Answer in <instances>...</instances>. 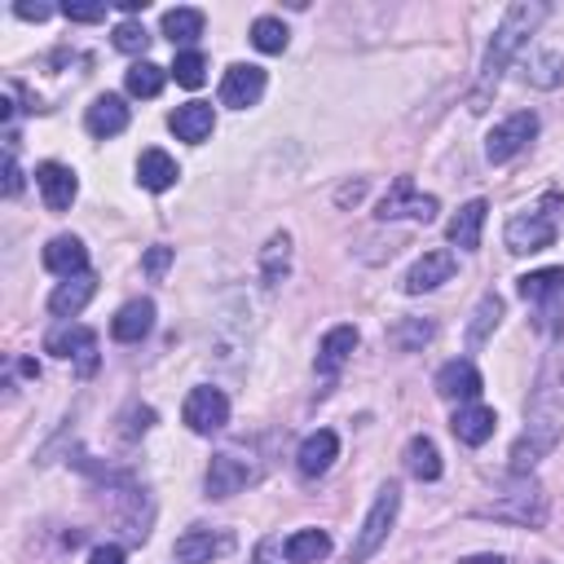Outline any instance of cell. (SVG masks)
<instances>
[{"label": "cell", "mask_w": 564, "mask_h": 564, "mask_svg": "<svg viewBox=\"0 0 564 564\" xmlns=\"http://www.w3.org/2000/svg\"><path fill=\"white\" fill-rule=\"evenodd\" d=\"M546 13H551V9H546L542 0H520V4H511V9L502 13V22H498V31H494V40H489V48H485L480 75H476L471 110H485V97L498 88L502 70L516 62V53L529 44V35L542 26V18H546Z\"/></svg>", "instance_id": "1"}, {"label": "cell", "mask_w": 564, "mask_h": 564, "mask_svg": "<svg viewBox=\"0 0 564 564\" xmlns=\"http://www.w3.org/2000/svg\"><path fill=\"white\" fill-rule=\"evenodd\" d=\"M560 216H564V194H542L533 207H524V212H516L511 220H507V229H502V242H507V251H516V256H529V251H542V247H551L555 242V234H560Z\"/></svg>", "instance_id": "2"}, {"label": "cell", "mask_w": 564, "mask_h": 564, "mask_svg": "<svg viewBox=\"0 0 564 564\" xmlns=\"http://www.w3.org/2000/svg\"><path fill=\"white\" fill-rule=\"evenodd\" d=\"M397 511H401V485L383 480L375 502H370V511H366V520H361V529H357V538H352V546H348V555H344V564H366L388 542V533L397 524Z\"/></svg>", "instance_id": "3"}, {"label": "cell", "mask_w": 564, "mask_h": 564, "mask_svg": "<svg viewBox=\"0 0 564 564\" xmlns=\"http://www.w3.org/2000/svg\"><path fill=\"white\" fill-rule=\"evenodd\" d=\"M476 516L507 520V524H520V529H542L546 524V494L533 476H516V485L507 494H498L489 507H476Z\"/></svg>", "instance_id": "4"}, {"label": "cell", "mask_w": 564, "mask_h": 564, "mask_svg": "<svg viewBox=\"0 0 564 564\" xmlns=\"http://www.w3.org/2000/svg\"><path fill=\"white\" fill-rule=\"evenodd\" d=\"M516 291L529 300V304H538V326L546 330V335H555L564 322H560V313H564V269H533V273H524L520 282H516Z\"/></svg>", "instance_id": "5"}, {"label": "cell", "mask_w": 564, "mask_h": 564, "mask_svg": "<svg viewBox=\"0 0 564 564\" xmlns=\"http://www.w3.org/2000/svg\"><path fill=\"white\" fill-rule=\"evenodd\" d=\"M181 419H185L189 432L212 436V432H220L229 423V397L220 388H212V383H198V388H189V397L181 405Z\"/></svg>", "instance_id": "6"}, {"label": "cell", "mask_w": 564, "mask_h": 564, "mask_svg": "<svg viewBox=\"0 0 564 564\" xmlns=\"http://www.w3.org/2000/svg\"><path fill=\"white\" fill-rule=\"evenodd\" d=\"M533 137H538V115H533V110H516V115H507L502 123H494V132L485 137V159H489V163H507V159H516Z\"/></svg>", "instance_id": "7"}, {"label": "cell", "mask_w": 564, "mask_h": 564, "mask_svg": "<svg viewBox=\"0 0 564 564\" xmlns=\"http://www.w3.org/2000/svg\"><path fill=\"white\" fill-rule=\"evenodd\" d=\"M555 445H560V423H555V419H533V423L516 436V445H511V471H516V476H529Z\"/></svg>", "instance_id": "8"}, {"label": "cell", "mask_w": 564, "mask_h": 564, "mask_svg": "<svg viewBox=\"0 0 564 564\" xmlns=\"http://www.w3.org/2000/svg\"><path fill=\"white\" fill-rule=\"evenodd\" d=\"M260 471H256V463L251 458H242L238 449H225V454H216L212 463H207V498H234L238 489H247L251 480H256Z\"/></svg>", "instance_id": "9"}, {"label": "cell", "mask_w": 564, "mask_h": 564, "mask_svg": "<svg viewBox=\"0 0 564 564\" xmlns=\"http://www.w3.org/2000/svg\"><path fill=\"white\" fill-rule=\"evenodd\" d=\"M441 203L432 194H419L410 176H397L392 189L379 198V220H397V216H410V220H436Z\"/></svg>", "instance_id": "10"}, {"label": "cell", "mask_w": 564, "mask_h": 564, "mask_svg": "<svg viewBox=\"0 0 564 564\" xmlns=\"http://www.w3.org/2000/svg\"><path fill=\"white\" fill-rule=\"evenodd\" d=\"M432 388H436V397L441 401H458V405H476V397H480V388H485V379H480V370L467 361V357H454V361H445L441 370H436V379H432Z\"/></svg>", "instance_id": "11"}, {"label": "cell", "mask_w": 564, "mask_h": 564, "mask_svg": "<svg viewBox=\"0 0 564 564\" xmlns=\"http://www.w3.org/2000/svg\"><path fill=\"white\" fill-rule=\"evenodd\" d=\"M454 269H458V260H454V251H445V247H436V251H423L410 269H405V278H401V291L405 295H423V291H436L441 282H449L454 278Z\"/></svg>", "instance_id": "12"}, {"label": "cell", "mask_w": 564, "mask_h": 564, "mask_svg": "<svg viewBox=\"0 0 564 564\" xmlns=\"http://www.w3.org/2000/svg\"><path fill=\"white\" fill-rule=\"evenodd\" d=\"M229 551H234V533L229 529H185L176 538V546H172V555L181 564H212V560H220Z\"/></svg>", "instance_id": "13"}, {"label": "cell", "mask_w": 564, "mask_h": 564, "mask_svg": "<svg viewBox=\"0 0 564 564\" xmlns=\"http://www.w3.org/2000/svg\"><path fill=\"white\" fill-rule=\"evenodd\" d=\"M260 97H264V70H260V66L238 62V66L225 70V79H220V106L247 110V106H256Z\"/></svg>", "instance_id": "14"}, {"label": "cell", "mask_w": 564, "mask_h": 564, "mask_svg": "<svg viewBox=\"0 0 564 564\" xmlns=\"http://www.w3.org/2000/svg\"><path fill=\"white\" fill-rule=\"evenodd\" d=\"M335 454H339V436H335L330 427H317V432H308V436L300 441V449H295V467H300V476L317 480V476L330 471Z\"/></svg>", "instance_id": "15"}, {"label": "cell", "mask_w": 564, "mask_h": 564, "mask_svg": "<svg viewBox=\"0 0 564 564\" xmlns=\"http://www.w3.org/2000/svg\"><path fill=\"white\" fill-rule=\"evenodd\" d=\"M35 185H40V198H44L48 212H66L75 203V194H79V181H75V172L66 163H40L35 167Z\"/></svg>", "instance_id": "16"}, {"label": "cell", "mask_w": 564, "mask_h": 564, "mask_svg": "<svg viewBox=\"0 0 564 564\" xmlns=\"http://www.w3.org/2000/svg\"><path fill=\"white\" fill-rule=\"evenodd\" d=\"M44 269L57 273V278L88 273V247H84L75 234H57V238L44 242Z\"/></svg>", "instance_id": "17"}, {"label": "cell", "mask_w": 564, "mask_h": 564, "mask_svg": "<svg viewBox=\"0 0 564 564\" xmlns=\"http://www.w3.org/2000/svg\"><path fill=\"white\" fill-rule=\"evenodd\" d=\"M167 123H172V132H176L181 141L203 145V141L212 137V128H216V110H212V101H185V106H176V110L167 115Z\"/></svg>", "instance_id": "18"}, {"label": "cell", "mask_w": 564, "mask_h": 564, "mask_svg": "<svg viewBox=\"0 0 564 564\" xmlns=\"http://www.w3.org/2000/svg\"><path fill=\"white\" fill-rule=\"evenodd\" d=\"M97 295V278L93 273H75V278H62L57 286H53V295H48V313L53 317H75V313H84V304Z\"/></svg>", "instance_id": "19"}, {"label": "cell", "mask_w": 564, "mask_h": 564, "mask_svg": "<svg viewBox=\"0 0 564 564\" xmlns=\"http://www.w3.org/2000/svg\"><path fill=\"white\" fill-rule=\"evenodd\" d=\"M44 352H53V357H79L84 361V370L93 366V352H97V335L88 330V326H79V322H66V326H57L48 339H44Z\"/></svg>", "instance_id": "20"}, {"label": "cell", "mask_w": 564, "mask_h": 564, "mask_svg": "<svg viewBox=\"0 0 564 564\" xmlns=\"http://www.w3.org/2000/svg\"><path fill=\"white\" fill-rule=\"evenodd\" d=\"M485 198H471V203H463L454 216H449V225H445V238L458 247V251H476L480 247V229H485Z\"/></svg>", "instance_id": "21"}, {"label": "cell", "mask_w": 564, "mask_h": 564, "mask_svg": "<svg viewBox=\"0 0 564 564\" xmlns=\"http://www.w3.org/2000/svg\"><path fill=\"white\" fill-rule=\"evenodd\" d=\"M154 326V300H128L115 317H110V335L119 344H141Z\"/></svg>", "instance_id": "22"}, {"label": "cell", "mask_w": 564, "mask_h": 564, "mask_svg": "<svg viewBox=\"0 0 564 564\" xmlns=\"http://www.w3.org/2000/svg\"><path fill=\"white\" fill-rule=\"evenodd\" d=\"M84 128H88L93 137H119V132L128 128V106H123V97H115V93L97 97V101L84 110Z\"/></svg>", "instance_id": "23"}, {"label": "cell", "mask_w": 564, "mask_h": 564, "mask_svg": "<svg viewBox=\"0 0 564 564\" xmlns=\"http://www.w3.org/2000/svg\"><path fill=\"white\" fill-rule=\"evenodd\" d=\"M176 176H181V167H176V159H172L167 150H141V159H137V181H141V189L163 194V189L176 185Z\"/></svg>", "instance_id": "24"}, {"label": "cell", "mask_w": 564, "mask_h": 564, "mask_svg": "<svg viewBox=\"0 0 564 564\" xmlns=\"http://www.w3.org/2000/svg\"><path fill=\"white\" fill-rule=\"evenodd\" d=\"M449 427H454V436L463 445H485L494 436V427H498V414L489 405H458V414L449 419Z\"/></svg>", "instance_id": "25"}, {"label": "cell", "mask_w": 564, "mask_h": 564, "mask_svg": "<svg viewBox=\"0 0 564 564\" xmlns=\"http://www.w3.org/2000/svg\"><path fill=\"white\" fill-rule=\"evenodd\" d=\"M357 348V326H330L317 344V375H335Z\"/></svg>", "instance_id": "26"}, {"label": "cell", "mask_w": 564, "mask_h": 564, "mask_svg": "<svg viewBox=\"0 0 564 564\" xmlns=\"http://www.w3.org/2000/svg\"><path fill=\"white\" fill-rule=\"evenodd\" d=\"M286 273H291V234L278 229L260 247V282L264 286H278V282H286Z\"/></svg>", "instance_id": "27"}, {"label": "cell", "mask_w": 564, "mask_h": 564, "mask_svg": "<svg viewBox=\"0 0 564 564\" xmlns=\"http://www.w3.org/2000/svg\"><path fill=\"white\" fill-rule=\"evenodd\" d=\"M520 79L533 84V88H560L564 84V57L551 53V48H533L520 62Z\"/></svg>", "instance_id": "28"}, {"label": "cell", "mask_w": 564, "mask_h": 564, "mask_svg": "<svg viewBox=\"0 0 564 564\" xmlns=\"http://www.w3.org/2000/svg\"><path fill=\"white\" fill-rule=\"evenodd\" d=\"M282 551H286L291 564H317V560L330 555V533L326 529H300L282 542Z\"/></svg>", "instance_id": "29"}, {"label": "cell", "mask_w": 564, "mask_h": 564, "mask_svg": "<svg viewBox=\"0 0 564 564\" xmlns=\"http://www.w3.org/2000/svg\"><path fill=\"white\" fill-rule=\"evenodd\" d=\"M405 471L414 480H436L441 476V449L427 436H410L405 441Z\"/></svg>", "instance_id": "30"}, {"label": "cell", "mask_w": 564, "mask_h": 564, "mask_svg": "<svg viewBox=\"0 0 564 564\" xmlns=\"http://www.w3.org/2000/svg\"><path fill=\"white\" fill-rule=\"evenodd\" d=\"M502 322V300L494 295V291H485L480 295V304L471 308V322H467V344L471 348H480L489 335H494V326Z\"/></svg>", "instance_id": "31"}, {"label": "cell", "mask_w": 564, "mask_h": 564, "mask_svg": "<svg viewBox=\"0 0 564 564\" xmlns=\"http://www.w3.org/2000/svg\"><path fill=\"white\" fill-rule=\"evenodd\" d=\"M163 35L172 44H189L203 35V9H167L163 13Z\"/></svg>", "instance_id": "32"}, {"label": "cell", "mask_w": 564, "mask_h": 564, "mask_svg": "<svg viewBox=\"0 0 564 564\" xmlns=\"http://www.w3.org/2000/svg\"><path fill=\"white\" fill-rule=\"evenodd\" d=\"M163 79H167V70L141 57V62L128 66V79H123V84H128L132 97H159V93H163Z\"/></svg>", "instance_id": "33"}, {"label": "cell", "mask_w": 564, "mask_h": 564, "mask_svg": "<svg viewBox=\"0 0 564 564\" xmlns=\"http://www.w3.org/2000/svg\"><path fill=\"white\" fill-rule=\"evenodd\" d=\"M432 335H436V326H432L427 317H401V322L388 330V339H392L401 352H419V348H423Z\"/></svg>", "instance_id": "34"}, {"label": "cell", "mask_w": 564, "mask_h": 564, "mask_svg": "<svg viewBox=\"0 0 564 564\" xmlns=\"http://www.w3.org/2000/svg\"><path fill=\"white\" fill-rule=\"evenodd\" d=\"M286 40H291V31L282 26V18H256V22H251V44H256L260 53H282Z\"/></svg>", "instance_id": "35"}, {"label": "cell", "mask_w": 564, "mask_h": 564, "mask_svg": "<svg viewBox=\"0 0 564 564\" xmlns=\"http://www.w3.org/2000/svg\"><path fill=\"white\" fill-rule=\"evenodd\" d=\"M181 88H198L203 79H207V57L198 53V48H185V53H176V62H172V70H167Z\"/></svg>", "instance_id": "36"}, {"label": "cell", "mask_w": 564, "mask_h": 564, "mask_svg": "<svg viewBox=\"0 0 564 564\" xmlns=\"http://www.w3.org/2000/svg\"><path fill=\"white\" fill-rule=\"evenodd\" d=\"M110 40H115V48H119V53H145V48H150V31H145L141 22H132V18H128V22H119Z\"/></svg>", "instance_id": "37"}, {"label": "cell", "mask_w": 564, "mask_h": 564, "mask_svg": "<svg viewBox=\"0 0 564 564\" xmlns=\"http://www.w3.org/2000/svg\"><path fill=\"white\" fill-rule=\"evenodd\" d=\"M62 13H66L70 22H101V18H106V0H66Z\"/></svg>", "instance_id": "38"}, {"label": "cell", "mask_w": 564, "mask_h": 564, "mask_svg": "<svg viewBox=\"0 0 564 564\" xmlns=\"http://www.w3.org/2000/svg\"><path fill=\"white\" fill-rule=\"evenodd\" d=\"M167 264H172V247H163V242H159V247H150V251H145V260H141V269H145L150 278H163V269H167Z\"/></svg>", "instance_id": "39"}, {"label": "cell", "mask_w": 564, "mask_h": 564, "mask_svg": "<svg viewBox=\"0 0 564 564\" xmlns=\"http://www.w3.org/2000/svg\"><path fill=\"white\" fill-rule=\"evenodd\" d=\"M256 564H291L286 551H282V538H264V542L256 546Z\"/></svg>", "instance_id": "40"}, {"label": "cell", "mask_w": 564, "mask_h": 564, "mask_svg": "<svg viewBox=\"0 0 564 564\" xmlns=\"http://www.w3.org/2000/svg\"><path fill=\"white\" fill-rule=\"evenodd\" d=\"M88 564H123V546L101 542V546H93V551H88Z\"/></svg>", "instance_id": "41"}, {"label": "cell", "mask_w": 564, "mask_h": 564, "mask_svg": "<svg viewBox=\"0 0 564 564\" xmlns=\"http://www.w3.org/2000/svg\"><path fill=\"white\" fill-rule=\"evenodd\" d=\"M18 189H22V167H18V159H13V150H9V154H4V194L13 198Z\"/></svg>", "instance_id": "42"}, {"label": "cell", "mask_w": 564, "mask_h": 564, "mask_svg": "<svg viewBox=\"0 0 564 564\" xmlns=\"http://www.w3.org/2000/svg\"><path fill=\"white\" fill-rule=\"evenodd\" d=\"M13 13H18V18H26V22H44L53 9H48V4H26V0H22V4H13Z\"/></svg>", "instance_id": "43"}, {"label": "cell", "mask_w": 564, "mask_h": 564, "mask_svg": "<svg viewBox=\"0 0 564 564\" xmlns=\"http://www.w3.org/2000/svg\"><path fill=\"white\" fill-rule=\"evenodd\" d=\"M361 194H366V181H361V176H357V181H352V185H344V189H339V194H335V198H339V203H357V198H361Z\"/></svg>", "instance_id": "44"}, {"label": "cell", "mask_w": 564, "mask_h": 564, "mask_svg": "<svg viewBox=\"0 0 564 564\" xmlns=\"http://www.w3.org/2000/svg\"><path fill=\"white\" fill-rule=\"evenodd\" d=\"M458 564H511L507 555H467V560H458Z\"/></svg>", "instance_id": "45"}, {"label": "cell", "mask_w": 564, "mask_h": 564, "mask_svg": "<svg viewBox=\"0 0 564 564\" xmlns=\"http://www.w3.org/2000/svg\"><path fill=\"white\" fill-rule=\"evenodd\" d=\"M119 9H123V13H141V9H145V0H119Z\"/></svg>", "instance_id": "46"}]
</instances>
